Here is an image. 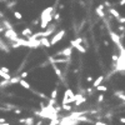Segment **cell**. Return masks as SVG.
I'll use <instances>...</instances> for the list:
<instances>
[{"label": "cell", "instance_id": "6da1fadb", "mask_svg": "<svg viewBox=\"0 0 125 125\" xmlns=\"http://www.w3.org/2000/svg\"><path fill=\"white\" fill-rule=\"evenodd\" d=\"M54 6H49L46 9H44L41 11V15H40V28L45 30L48 28V25L50 24V21L53 20V11H54Z\"/></svg>", "mask_w": 125, "mask_h": 125}, {"label": "cell", "instance_id": "7a4b0ae2", "mask_svg": "<svg viewBox=\"0 0 125 125\" xmlns=\"http://www.w3.org/2000/svg\"><path fill=\"white\" fill-rule=\"evenodd\" d=\"M115 71H125V48L120 49V55L115 64Z\"/></svg>", "mask_w": 125, "mask_h": 125}, {"label": "cell", "instance_id": "3957f363", "mask_svg": "<svg viewBox=\"0 0 125 125\" xmlns=\"http://www.w3.org/2000/svg\"><path fill=\"white\" fill-rule=\"evenodd\" d=\"M75 101V98H74V93H73L71 89H66L64 91V98H62V103L61 105H66V104H71Z\"/></svg>", "mask_w": 125, "mask_h": 125}, {"label": "cell", "instance_id": "277c9868", "mask_svg": "<svg viewBox=\"0 0 125 125\" xmlns=\"http://www.w3.org/2000/svg\"><path fill=\"white\" fill-rule=\"evenodd\" d=\"M109 35H110L111 41H113V43H115V45L119 48V50H120L121 48H124V46L121 45V39H120V36H119V34H118V33H115V31L110 30V31H109Z\"/></svg>", "mask_w": 125, "mask_h": 125}, {"label": "cell", "instance_id": "5b68a950", "mask_svg": "<svg viewBox=\"0 0 125 125\" xmlns=\"http://www.w3.org/2000/svg\"><path fill=\"white\" fill-rule=\"evenodd\" d=\"M73 55V48L71 46H68L65 49H62L58 53H55V55H53L54 58H58V56H64V58H71Z\"/></svg>", "mask_w": 125, "mask_h": 125}, {"label": "cell", "instance_id": "8992f818", "mask_svg": "<svg viewBox=\"0 0 125 125\" xmlns=\"http://www.w3.org/2000/svg\"><path fill=\"white\" fill-rule=\"evenodd\" d=\"M66 33H65V30H60V31H58V33L53 36V39L50 40V45H55V44H58L59 41L64 38V35H65Z\"/></svg>", "mask_w": 125, "mask_h": 125}, {"label": "cell", "instance_id": "52a82bcc", "mask_svg": "<svg viewBox=\"0 0 125 125\" xmlns=\"http://www.w3.org/2000/svg\"><path fill=\"white\" fill-rule=\"evenodd\" d=\"M4 36L9 40H11V41H16L18 40V34H16V31L14 29H10V30H5V33H4Z\"/></svg>", "mask_w": 125, "mask_h": 125}, {"label": "cell", "instance_id": "ba28073f", "mask_svg": "<svg viewBox=\"0 0 125 125\" xmlns=\"http://www.w3.org/2000/svg\"><path fill=\"white\" fill-rule=\"evenodd\" d=\"M78 124H79V121L76 119H70L69 116L62 118L59 123V125H78Z\"/></svg>", "mask_w": 125, "mask_h": 125}, {"label": "cell", "instance_id": "9c48e42d", "mask_svg": "<svg viewBox=\"0 0 125 125\" xmlns=\"http://www.w3.org/2000/svg\"><path fill=\"white\" fill-rule=\"evenodd\" d=\"M104 8H105V6H104L103 4H99V5L95 8V13H96L100 18H105V13L103 11V9H104Z\"/></svg>", "mask_w": 125, "mask_h": 125}, {"label": "cell", "instance_id": "30bf717a", "mask_svg": "<svg viewBox=\"0 0 125 125\" xmlns=\"http://www.w3.org/2000/svg\"><path fill=\"white\" fill-rule=\"evenodd\" d=\"M103 81H104V76H103V75H99L95 80L93 81V88H95V89H96L99 85H101V83H103Z\"/></svg>", "mask_w": 125, "mask_h": 125}, {"label": "cell", "instance_id": "8fae6325", "mask_svg": "<svg viewBox=\"0 0 125 125\" xmlns=\"http://www.w3.org/2000/svg\"><path fill=\"white\" fill-rule=\"evenodd\" d=\"M51 66H53V70L55 71V74H56V76L59 78V79H61L62 78V71L60 70V68L56 65V64H53V65H51Z\"/></svg>", "mask_w": 125, "mask_h": 125}, {"label": "cell", "instance_id": "7c38bea8", "mask_svg": "<svg viewBox=\"0 0 125 125\" xmlns=\"http://www.w3.org/2000/svg\"><path fill=\"white\" fill-rule=\"evenodd\" d=\"M40 46H45V48H50V40L48 38H41L40 39Z\"/></svg>", "mask_w": 125, "mask_h": 125}, {"label": "cell", "instance_id": "4fadbf2b", "mask_svg": "<svg viewBox=\"0 0 125 125\" xmlns=\"http://www.w3.org/2000/svg\"><path fill=\"white\" fill-rule=\"evenodd\" d=\"M114 95H115V98H119V99H121L123 101H125V93H124L123 90L114 91Z\"/></svg>", "mask_w": 125, "mask_h": 125}, {"label": "cell", "instance_id": "5bb4252c", "mask_svg": "<svg viewBox=\"0 0 125 125\" xmlns=\"http://www.w3.org/2000/svg\"><path fill=\"white\" fill-rule=\"evenodd\" d=\"M70 45H71V48H75L78 51H80V53H83V54L86 53V49L83 46V45H78V44H70Z\"/></svg>", "mask_w": 125, "mask_h": 125}, {"label": "cell", "instance_id": "9a60e30c", "mask_svg": "<svg viewBox=\"0 0 125 125\" xmlns=\"http://www.w3.org/2000/svg\"><path fill=\"white\" fill-rule=\"evenodd\" d=\"M19 85H20V86H23V88H25V89H28V90H30V89H31L30 84H29V83H28L26 80H24V79H20Z\"/></svg>", "mask_w": 125, "mask_h": 125}, {"label": "cell", "instance_id": "2e32d148", "mask_svg": "<svg viewBox=\"0 0 125 125\" xmlns=\"http://www.w3.org/2000/svg\"><path fill=\"white\" fill-rule=\"evenodd\" d=\"M21 35H23V36H28V38H29V36L33 35V31H31V29H30V28H25V29L21 31Z\"/></svg>", "mask_w": 125, "mask_h": 125}, {"label": "cell", "instance_id": "e0dca14e", "mask_svg": "<svg viewBox=\"0 0 125 125\" xmlns=\"http://www.w3.org/2000/svg\"><path fill=\"white\" fill-rule=\"evenodd\" d=\"M109 13H110L114 18H116V19H119V18H120V13L118 11V10H115L114 8H110V9H109Z\"/></svg>", "mask_w": 125, "mask_h": 125}, {"label": "cell", "instance_id": "ac0fdd59", "mask_svg": "<svg viewBox=\"0 0 125 125\" xmlns=\"http://www.w3.org/2000/svg\"><path fill=\"white\" fill-rule=\"evenodd\" d=\"M19 81H20V76H13V78H10V80H9V85L19 84Z\"/></svg>", "mask_w": 125, "mask_h": 125}, {"label": "cell", "instance_id": "d6986e66", "mask_svg": "<svg viewBox=\"0 0 125 125\" xmlns=\"http://www.w3.org/2000/svg\"><path fill=\"white\" fill-rule=\"evenodd\" d=\"M0 78H1L3 80H10L11 75H10V74H5V73H3L1 70H0Z\"/></svg>", "mask_w": 125, "mask_h": 125}, {"label": "cell", "instance_id": "ffe728a7", "mask_svg": "<svg viewBox=\"0 0 125 125\" xmlns=\"http://www.w3.org/2000/svg\"><path fill=\"white\" fill-rule=\"evenodd\" d=\"M24 124L25 125H34V118H25L24 119Z\"/></svg>", "mask_w": 125, "mask_h": 125}, {"label": "cell", "instance_id": "44dd1931", "mask_svg": "<svg viewBox=\"0 0 125 125\" xmlns=\"http://www.w3.org/2000/svg\"><path fill=\"white\" fill-rule=\"evenodd\" d=\"M56 98H58V89H54L53 91H51V94H50V99L56 100Z\"/></svg>", "mask_w": 125, "mask_h": 125}, {"label": "cell", "instance_id": "7402d4cb", "mask_svg": "<svg viewBox=\"0 0 125 125\" xmlns=\"http://www.w3.org/2000/svg\"><path fill=\"white\" fill-rule=\"evenodd\" d=\"M85 101H86V98H84V96H83V98H80L79 100H76V101H75V106H80V104L85 103Z\"/></svg>", "mask_w": 125, "mask_h": 125}, {"label": "cell", "instance_id": "603a6c76", "mask_svg": "<svg viewBox=\"0 0 125 125\" xmlns=\"http://www.w3.org/2000/svg\"><path fill=\"white\" fill-rule=\"evenodd\" d=\"M96 90H98V91H101V93H105V91H108V86H105V85H99V86L96 88Z\"/></svg>", "mask_w": 125, "mask_h": 125}, {"label": "cell", "instance_id": "cb8c5ba5", "mask_svg": "<svg viewBox=\"0 0 125 125\" xmlns=\"http://www.w3.org/2000/svg\"><path fill=\"white\" fill-rule=\"evenodd\" d=\"M81 43H83V39L81 38H76L75 40H71L70 41V44H78V45H80Z\"/></svg>", "mask_w": 125, "mask_h": 125}, {"label": "cell", "instance_id": "d4e9b609", "mask_svg": "<svg viewBox=\"0 0 125 125\" xmlns=\"http://www.w3.org/2000/svg\"><path fill=\"white\" fill-rule=\"evenodd\" d=\"M16 4H18L16 0H13V1H10V3H8V4H6V8H8V9H10V8H13V6H14V5H16Z\"/></svg>", "mask_w": 125, "mask_h": 125}, {"label": "cell", "instance_id": "484cf974", "mask_svg": "<svg viewBox=\"0 0 125 125\" xmlns=\"http://www.w3.org/2000/svg\"><path fill=\"white\" fill-rule=\"evenodd\" d=\"M9 85V80H1L0 81V88H5Z\"/></svg>", "mask_w": 125, "mask_h": 125}, {"label": "cell", "instance_id": "4316f807", "mask_svg": "<svg viewBox=\"0 0 125 125\" xmlns=\"http://www.w3.org/2000/svg\"><path fill=\"white\" fill-rule=\"evenodd\" d=\"M14 16H15L18 20H21V19H23V15H21V13H19V11H14Z\"/></svg>", "mask_w": 125, "mask_h": 125}, {"label": "cell", "instance_id": "83f0119b", "mask_svg": "<svg viewBox=\"0 0 125 125\" xmlns=\"http://www.w3.org/2000/svg\"><path fill=\"white\" fill-rule=\"evenodd\" d=\"M61 109H64V110H66V111H70V110L73 109V106L69 105V104H66V105H61Z\"/></svg>", "mask_w": 125, "mask_h": 125}, {"label": "cell", "instance_id": "f1b7e54d", "mask_svg": "<svg viewBox=\"0 0 125 125\" xmlns=\"http://www.w3.org/2000/svg\"><path fill=\"white\" fill-rule=\"evenodd\" d=\"M59 123H60L59 119H54V120H50V123L48 125H59Z\"/></svg>", "mask_w": 125, "mask_h": 125}, {"label": "cell", "instance_id": "f546056e", "mask_svg": "<svg viewBox=\"0 0 125 125\" xmlns=\"http://www.w3.org/2000/svg\"><path fill=\"white\" fill-rule=\"evenodd\" d=\"M10 46H11L13 49H18V48H20V44L18 43V41H13V43H11V45H10Z\"/></svg>", "mask_w": 125, "mask_h": 125}, {"label": "cell", "instance_id": "4dcf8cb0", "mask_svg": "<svg viewBox=\"0 0 125 125\" xmlns=\"http://www.w3.org/2000/svg\"><path fill=\"white\" fill-rule=\"evenodd\" d=\"M28 76H29V74H28V71H23L21 74H20V79H24V80H25V79H26Z\"/></svg>", "mask_w": 125, "mask_h": 125}, {"label": "cell", "instance_id": "1f68e13d", "mask_svg": "<svg viewBox=\"0 0 125 125\" xmlns=\"http://www.w3.org/2000/svg\"><path fill=\"white\" fill-rule=\"evenodd\" d=\"M34 93H35V94H38L39 98H41V99H48V98H46V95H45L44 93H39V91H34Z\"/></svg>", "mask_w": 125, "mask_h": 125}, {"label": "cell", "instance_id": "d6a6232c", "mask_svg": "<svg viewBox=\"0 0 125 125\" xmlns=\"http://www.w3.org/2000/svg\"><path fill=\"white\" fill-rule=\"evenodd\" d=\"M0 70H1L3 73H5V74H9V69L6 66H1V68H0Z\"/></svg>", "mask_w": 125, "mask_h": 125}, {"label": "cell", "instance_id": "836d02e7", "mask_svg": "<svg viewBox=\"0 0 125 125\" xmlns=\"http://www.w3.org/2000/svg\"><path fill=\"white\" fill-rule=\"evenodd\" d=\"M104 100V94H99V96H98V103H101Z\"/></svg>", "mask_w": 125, "mask_h": 125}, {"label": "cell", "instance_id": "e575fe53", "mask_svg": "<svg viewBox=\"0 0 125 125\" xmlns=\"http://www.w3.org/2000/svg\"><path fill=\"white\" fill-rule=\"evenodd\" d=\"M53 18L55 19V21H59V20H60V14L58 13V14H55V15H53Z\"/></svg>", "mask_w": 125, "mask_h": 125}, {"label": "cell", "instance_id": "d590c367", "mask_svg": "<svg viewBox=\"0 0 125 125\" xmlns=\"http://www.w3.org/2000/svg\"><path fill=\"white\" fill-rule=\"evenodd\" d=\"M94 125H108L106 123H103V121H95L94 123Z\"/></svg>", "mask_w": 125, "mask_h": 125}, {"label": "cell", "instance_id": "8d00e7d4", "mask_svg": "<svg viewBox=\"0 0 125 125\" xmlns=\"http://www.w3.org/2000/svg\"><path fill=\"white\" fill-rule=\"evenodd\" d=\"M118 21L121 23V24H125V16H124V18H119V19H118Z\"/></svg>", "mask_w": 125, "mask_h": 125}, {"label": "cell", "instance_id": "74e56055", "mask_svg": "<svg viewBox=\"0 0 125 125\" xmlns=\"http://www.w3.org/2000/svg\"><path fill=\"white\" fill-rule=\"evenodd\" d=\"M118 58H119V55H115V54H114V55L111 56V59H113V61H116V60H118Z\"/></svg>", "mask_w": 125, "mask_h": 125}, {"label": "cell", "instance_id": "f35d334b", "mask_svg": "<svg viewBox=\"0 0 125 125\" xmlns=\"http://www.w3.org/2000/svg\"><path fill=\"white\" fill-rule=\"evenodd\" d=\"M125 5V0H120L119 1V6H124Z\"/></svg>", "mask_w": 125, "mask_h": 125}, {"label": "cell", "instance_id": "ab89813d", "mask_svg": "<svg viewBox=\"0 0 125 125\" xmlns=\"http://www.w3.org/2000/svg\"><path fill=\"white\" fill-rule=\"evenodd\" d=\"M86 81H88V83H91V81H93V76H90V75H89V76L86 78Z\"/></svg>", "mask_w": 125, "mask_h": 125}, {"label": "cell", "instance_id": "60d3db41", "mask_svg": "<svg viewBox=\"0 0 125 125\" xmlns=\"http://www.w3.org/2000/svg\"><path fill=\"white\" fill-rule=\"evenodd\" d=\"M118 29H119L120 31H125V28H124L123 25H119V28H118Z\"/></svg>", "mask_w": 125, "mask_h": 125}, {"label": "cell", "instance_id": "b9f144b4", "mask_svg": "<svg viewBox=\"0 0 125 125\" xmlns=\"http://www.w3.org/2000/svg\"><path fill=\"white\" fill-rule=\"evenodd\" d=\"M120 123L121 124H125V118H120Z\"/></svg>", "mask_w": 125, "mask_h": 125}, {"label": "cell", "instance_id": "7bdbcfd3", "mask_svg": "<svg viewBox=\"0 0 125 125\" xmlns=\"http://www.w3.org/2000/svg\"><path fill=\"white\" fill-rule=\"evenodd\" d=\"M104 45H105V46H109V41L105 40V41H104Z\"/></svg>", "mask_w": 125, "mask_h": 125}, {"label": "cell", "instance_id": "ee69618b", "mask_svg": "<svg viewBox=\"0 0 125 125\" xmlns=\"http://www.w3.org/2000/svg\"><path fill=\"white\" fill-rule=\"evenodd\" d=\"M41 124H43V121L40 120V121H38V123H36V124H34V125H41Z\"/></svg>", "mask_w": 125, "mask_h": 125}, {"label": "cell", "instance_id": "f6af8a7d", "mask_svg": "<svg viewBox=\"0 0 125 125\" xmlns=\"http://www.w3.org/2000/svg\"><path fill=\"white\" fill-rule=\"evenodd\" d=\"M15 114H21V110H15Z\"/></svg>", "mask_w": 125, "mask_h": 125}]
</instances>
